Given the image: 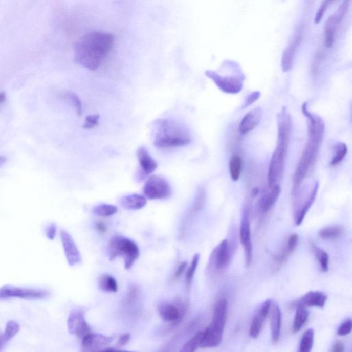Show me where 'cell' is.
<instances>
[{
	"label": "cell",
	"mask_w": 352,
	"mask_h": 352,
	"mask_svg": "<svg viewBox=\"0 0 352 352\" xmlns=\"http://www.w3.org/2000/svg\"><path fill=\"white\" fill-rule=\"evenodd\" d=\"M301 110L308 121V138L305 149L298 162L294 174L293 195L299 191L304 180L307 178L317 163L325 128L323 120L319 116L311 113L307 109V103H305L302 105Z\"/></svg>",
	"instance_id": "1"
},
{
	"label": "cell",
	"mask_w": 352,
	"mask_h": 352,
	"mask_svg": "<svg viewBox=\"0 0 352 352\" xmlns=\"http://www.w3.org/2000/svg\"><path fill=\"white\" fill-rule=\"evenodd\" d=\"M115 39L113 35L93 32L83 36L75 46V61L91 71H96L111 51Z\"/></svg>",
	"instance_id": "2"
},
{
	"label": "cell",
	"mask_w": 352,
	"mask_h": 352,
	"mask_svg": "<svg viewBox=\"0 0 352 352\" xmlns=\"http://www.w3.org/2000/svg\"><path fill=\"white\" fill-rule=\"evenodd\" d=\"M277 145L272 155L268 171L267 181L269 188L279 185L285 171L286 156L293 129V120L285 107L277 115Z\"/></svg>",
	"instance_id": "3"
},
{
	"label": "cell",
	"mask_w": 352,
	"mask_h": 352,
	"mask_svg": "<svg viewBox=\"0 0 352 352\" xmlns=\"http://www.w3.org/2000/svg\"><path fill=\"white\" fill-rule=\"evenodd\" d=\"M154 145L167 149L189 145L191 140L189 134L179 124L170 119H159L155 124Z\"/></svg>",
	"instance_id": "4"
},
{
	"label": "cell",
	"mask_w": 352,
	"mask_h": 352,
	"mask_svg": "<svg viewBox=\"0 0 352 352\" xmlns=\"http://www.w3.org/2000/svg\"><path fill=\"white\" fill-rule=\"evenodd\" d=\"M228 301L219 299L214 308L213 319L209 327L204 331V337L201 347H217L223 339L224 330L227 322Z\"/></svg>",
	"instance_id": "5"
},
{
	"label": "cell",
	"mask_w": 352,
	"mask_h": 352,
	"mask_svg": "<svg viewBox=\"0 0 352 352\" xmlns=\"http://www.w3.org/2000/svg\"><path fill=\"white\" fill-rule=\"evenodd\" d=\"M110 260L122 257L126 270H130L140 257V249L137 243L121 235H115L110 240L109 245Z\"/></svg>",
	"instance_id": "6"
},
{
	"label": "cell",
	"mask_w": 352,
	"mask_h": 352,
	"mask_svg": "<svg viewBox=\"0 0 352 352\" xmlns=\"http://www.w3.org/2000/svg\"><path fill=\"white\" fill-rule=\"evenodd\" d=\"M188 306L182 299H176L173 303H163L159 307L162 319L169 323V328L173 329L183 321L187 313Z\"/></svg>",
	"instance_id": "7"
},
{
	"label": "cell",
	"mask_w": 352,
	"mask_h": 352,
	"mask_svg": "<svg viewBox=\"0 0 352 352\" xmlns=\"http://www.w3.org/2000/svg\"><path fill=\"white\" fill-rule=\"evenodd\" d=\"M144 194L150 200H165L171 197L172 189L169 182L160 175L149 178L144 185Z\"/></svg>",
	"instance_id": "8"
},
{
	"label": "cell",
	"mask_w": 352,
	"mask_h": 352,
	"mask_svg": "<svg viewBox=\"0 0 352 352\" xmlns=\"http://www.w3.org/2000/svg\"><path fill=\"white\" fill-rule=\"evenodd\" d=\"M205 75L213 81L222 92L229 95L239 93L243 88L245 77L242 76H222L213 71L205 72Z\"/></svg>",
	"instance_id": "9"
},
{
	"label": "cell",
	"mask_w": 352,
	"mask_h": 352,
	"mask_svg": "<svg viewBox=\"0 0 352 352\" xmlns=\"http://www.w3.org/2000/svg\"><path fill=\"white\" fill-rule=\"evenodd\" d=\"M49 295V292L43 289L20 288L9 285L0 288V299H8L11 298L28 300L43 299Z\"/></svg>",
	"instance_id": "10"
},
{
	"label": "cell",
	"mask_w": 352,
	"mask_h": 352,
	"mask_svg": "<svg viewBox=\"0 0 352 352\" xmlns=\"http://www.w3.org/2000/svg\"><path fill=\"white\" fill-rule=\"evenodd\" d=\"M68 329L69 333L78 339H83L91 333V327L85 320V312L80 308L73 310L68 319Z\"/></svg>",
	"instance_id": "11"
},
{
	"label": "cell",
	"mask_w": 352,
	"mask_h": 352,
	"mask_svg": "<svg viewBox=\"0 0 352 352\" xmlns=\"http://www.w3.org/2000/svg\"><path fill=\"white\" fill-rule=\"evenodd\" d=\"M239 239L245 249L246 267H249L253 259V245L251 241V223L247 208L244 209L242 215L240 224Z\"/></svg>",
	"instance_id": "12"
},
{
	"label": "cell",
	"mask_w": 352,
	"mask_h": 352,
	"mask_svg": "<svg viewBox=\"0 0 352 352\" xmlns=\"http://www.w3.org/2000/svg\"><path fill=\"white\" fill-rule=\"evenodd\" d=\"M113 340V337L91 333L81 339L82 350L85 352L104 351L109 347Z\"/></svg>",
	"instance_id": "13"
},
{
	"label": "cell",
	"mask_w": 352,
	"mask_h": 352,
	"mask_svg": "<svg viewBox=\"0 0 352 352\" xmlns=\"http://www.w3.org/2000/svg\"><path fill=\"white\" fill-rule=\"evenodd\" d=\"M60 236H61V243L68 263L71 267H75L81 261V253L76 245L75 240L71 234L68 233L65 230H61L60 232Z\"/></svg>",
	"instance_id": "14"
},
{
	"label": "cell",
	"mask_w": 352,
	"mask_h": 352,
	"mask_svg": "<svg viewBox=\"0 0 352 352\" xmlns=\"http://www.w3.org/2000/svg\"><path fill=\"white\" fill-rule=\"evenodd\" d=\"M303 40V32H298L293 41L284 50L281 59V68L284 73H288L293 69L298 49Z\"/></svg>",
	"instance_id": "15"
},
{
	"label": "cell",
	"mask_w": 352,
	"mask_h": 352,
	"mask_svg": "<svg viewBox=\"0 0 352 352\" xmlns=\"http://www.w3.org/2000/svg\"><path fill=\"white\" fill-rule=\"evenodd\" d=\"M272 303L273 302H272L271 299H268L264 301L261 307H259V310H258L254 316L251 327H250V336L253 339H257L259 337L262 327H263L264 322L269 315Z\"/></svg>",
	"instance_id": "16"
},
{
	"label": "cell",
	"mask_w": 352,
	"mask_h": 352,
	"mask_svg": "<svg viewBox=\"0 0 352 352\" xmlns=\"http://www.w3.org/2000/svg\"><path fill=\"white\" fill-rule=\"evenodd\" d=\"M137 157L139 159L140 167H141V179L147 177L150 174L153 173L158 167V163L151 157L145 147H140L137 151Z\"/></svg>",
	"instance_id": "17"
},
{
	"label": "cell",
	"mask_w": 352,
	"mask_h": 352,
	"mask_svg": "<svg viewBox=\"0 0 352 352\" xmlns=\"http://www.w3.org/2000/svg\"><path fill=\"white\" fill-rule=\"evenodd\" d=\"M262 115H263V113L261 108H255L249 112L240 122L239 126L240 133L241 135H247L255 129L261 121Z\"/></svg>",
	"instance_id": "18"
},
{
	"label": "cell",
	"mask_w": 352,
	"mask_h": 352,
	"mask_svg": "<svg viewBox=\"0 0 352 352\" xmlns=\"http://www.w3.org/2000/svg\"><path fill=\"white\" fill-rule=\"evenodd\" d=\"M230 261L229 241L224 239L216 248L213 254V262L215 269L223 270L227 267Z\"/></svg>",
	"instance_id": "19"
},
{
	"label": "cell",
	"mask_w": 352,
	"mask_h": 352,
	"mask_svg": "<svg viewBox=\"0 0 352 352\" xmlns=\"http://www.w3.org/2000/svg\"><path fill=\"white\" fill-rule=\"evenodd\" d=\"M327 297L325 294L319 291H311L306 293L297 301L296 306L303 307H317L323 308L327 301Z\"/></svg>",
	"instance_id": "20"
},
{
	"label": "cell",
	"mask_w": 352,
	"mask_h": 352,
	"mask_svg": "<svg viewBox=\"0 0 352 352\" xmlns=\"http://www.w3.org/2000/svg\"><path fill=\"white\" fill-rule=\"evenodd\" d=\"M270 189L271 191L264 194L259 202V211L263 213H268L274 207L281 193V187L279 185L274 186Z\"/></svg>",
	"instance_id": "21"
},
{
	"label": "cell",
	"mask_w": 352,
	"mask_h": 352,
	"mask_svg": "<svg viewBox=\"0 0 352 352\" xmlns=\"http://www.w3.org/2000/svg\"><path fill=\"white\" fill-rule=\"evenodd\" d=\"M319 181H317L315 185L313 186L309 196L306 198L305 201L304 202L303 205L301 206L299 211L296 213L295 218L296 225H301V223H303L304 218H305L306 215H307V212L309 211L310 209H311L312 206H313L314 203H315L318 191H319Z\"/></svg>",
	"instance_id": "22"
},
{
	"label": "cell",
	"mask_w": 352,
	"mask_h": 352,
	"mask_svg": "<svg viewBox=\"0 0 352 352\" xmlns=\"http://www.w3.org/2000/svg\"><path fill=\"white\" fill-rule=\"evenodd\" d=\"M147 203V199L145 196L139 195V194H130V195L123 196L120 201L121 207L130 211L143 209Z\"/></svg>",
	"instance_id": "23"
},
{
	"label": "cell",
	"mask_w": 352,
	"mask_h": 352,
	"mask_svg": "<svg viewBox=\"0 0 352 352\" xmlns=\"http://www.w3.org/2000/svg\"><path fill=\"white\" fill-rule=\"evenodd\" d=\"M271 337L273 343L279 341L281 329V312L277 303L274 304L272 310Z\"/></svg>",
	"instance_id": "24"
},
{
	"label": "cell",
	"mask_w": 352,
	"mask_h": 352,
	"mask_svg": "<svg viewBox=\"0 0 352 352\" xmlns=\"http://www.w3.org/2000/svg\"><path fill=\"white\" fill-rule=\"evenodd\" d=\"M298 242H299V235L297 234H293V235L290 236L289 239H288L287 244H286L285 247L283 248L281 254H279L275 258L276 262L279 265L283 263L288 259V258L293 254L297 247Z\"/></svg>",
	"instance_id": "25"
},
{
	"label": "cell",
	"mask_w": 352,
	"mask_h": 352,
	"mask_svg": "<svg viewBox=\"0 0 352 352\" xmlns=\"http://www.w3.org/2000/svg\"><path fill=\"white\" fill-rule=\"evenodd\" d=\"M339 25L334 15L328 19L326 23L324 29V43L327 49H330L333 46L335 39L336 30Z\"/></svg>",
	"instance_id": "26"
},
{
	"label": "cell",
	"mask_w": 352,
	"mask_h": 352,
	"mask_svg": "<svg viewBox=\"0 0 352 352\" xmlns=\"http://www.w3.org/2000/svg\"><path fill=\"white\" fill-rule=\"evenodd\" d=\"M206 197H207V195H206L205 188L203 187L198 188L195 201L193 202V205H192L189 214L186 216L185 223H187L190 220V218L191 217L193 214L197 213V212L201 211L203 209L206 203Z\"/></svg>",
	"instance_id": "27"
},
{
	"label": "cell",
	"mask_w": 352,
	"mask_h": 352,
	"mask_svg": "<svg viewBox=\"0 0 352 352\" xmlns=\"http://www.w3.org/2000/svg\"><path fill=\"white\" fill-rule=\"evenodd\" d=\"M140 298V291L139 288L137 285H131L129 288V291L127 292L125 299L123 300V307L127 312L131 311L132 310L135 309V306L137 307L138 305V302L139 301Z\"/></svg>",
	"instance_id": "28"
},
{
	"label": "cell",
	"mask_w": 352,
	"mask_h": 352,
	"mask_svg": "<svg viewBox=\"0 0 352 352\" xmlns=\"http://www.w3.org/2000/svg\"><path fill=\"white\" fill-rule=\"evenodd\" d=\"M242 167H243V161L241 158L237 154L232 156L229 164V173L232 181L234 182L239 181L241 174Z\"/></svg>",
	"instance_id": "29"
},
{
	"label": "cell",
	"mask_w": 352,
	"mask_h": 352,
	"mask_svg": "<svg viewBox=\"0 0 352 352\" xmlns=\"http://www.w3.org/2000/svg\"><path fill=\"white\" fill-rule=\"evenodd\" d=\"M99 286L101 291L106 293H117L119 286L115 278L109 275H103L100 276L99 280Z\"/></svg>",
	"instance_id": "30"
},
{
	"label": "cell",
	"mask_w": 352,
	"mask_h": 352,
	"mask_svg": "<svg viewBox=\"0 0 352 352\" xmlns=\"http://www.w3.org/2000/svg\"><path fill=\"white\" fill-rule=\"evenodd\" d=\"M296 313L293 322V333H297L303 327L309 317V313L306 307L301 305L296 306Z\"/></svg>",
	"instance_id": "31"
},
{
	"label": "cell",
	"mask_w": 352,
	"mask_h": 352,
	"mask_svg": "<svg viewBox=\"0 0 352 352\" xmlns=\"http://www.w3.org/2000/svg\"><path fill=\"white\" fill-rule=\"evenodd\" d=\"M61 97L65 101H67L74 109H75L76 113L78 115L81 116L82 115L83 105H82L81 99H79V96L77 94L72 91H66L61 94Z\"/></svg>",
	"instance_id": "32"
},
{
	"label": "cell",
	"mask_w": 352,
	"mask_h": 352,
	"mask_svg": "<svg viewBox=\"0 0 352 352\" xmlns=\"http://www.w3.org/2000/svg\"><path fill=\"white\" fill-rule=\"evenodd\" d=\"M204 337V331L198 332L193 337L188 340L181 349V352H193L201 347Z\"/></svg>",
	"instance_id": "33"
},
{
	"label": "cell",
	"mask_w": 352,
	"mask_h": 352,
	"mask_svg": "<svg viewBox=\"0 0 352 352\" xmlns=\"http://www.w3.org/2000/svg\"><path fill=\"white\" fill-rule=\"evenodd\" d=\"M315 339V331L313 329L306 330L300 343V352H311L313 349Z\"/></svg>",
	"instance_id": "34"
},
{
	"label": "cell",
	"mask_w": 352,
	"mask_h": 352,
	"mask_svg": "<svg viewBox=\"0 0 352 352\" xmlns=\"http://www.w3.org/2000/svg\"><path fill=\"white\" fill-rule=\"evenodd\" d=\"M348 151L347 146L345 143H339L335 146L333 159L330 161L331 167H337L345 159Z\"/></svg>",
	"instance_id": "35"
},
{
	"label": "cell",
	"mask_w": 352,
	"mask_h": 352,
	"mask_svg": "<svg viewBox=\"0 0 352 352\" xmlns=\"http://www.w3.org/2000/svg\"><path fill=\"white\" fill-rule=\"evenodd\" d=\"M118 208L115 205L101 204L93 208V213L101 217H108L117 213Z\"/></svg>",
	"instance_id": "36"
},
{
	"label": "cell",
	"mask_w": 352,
	"mask_h": 352,
	"mask_svg": "<svg viewBox=\"0 0 352 352\" xmlns=\"http://www.w3.org/2000/svg\"><path fill=\"white\" fill-rule=\"evenodd\" d=\"M311 247L315 253L316 257L319 262L322 271L327 272L329 270V255H328L327 252L317 247L313 242L311 243Z\"/></svg>",
	"instance_id": "37"
},
{
	"label": "cell",
	"mask_w": 352,
	"mask_h": 352,
	"mask_svg": "<svg viewBox=\"0 0 352 352\" xmlns=\"http://www.w3.org/2000/svg\"><path fill=\"white\" fill-rule=\"evenodd\" d=\"M343 230L338 226L328 227L320 230L319 235L322 239L325 240H333L337 239L343 233Z\"/></svg>",
	"instance_id": "38"
},
{
	"label": "cell",
	"mask_w": 352,
	"mask_h": 352,
	"mask_svg": "<svg viewBox=\"0 0 352 352\" xmlns=\"http://www.w3.org/2000/svg\"><path fill=\"white\" fill-rule=\"evenodd\" d=\"M20 327L19 323L15 321H9L6 325L5 332L3 333L4 339L6 343L13 339L19 333Z\"/></svg>",
	"instance_id": "39"
},
{
	"label": "cell",
	"mask_w": 352,
	"mask_h": 352,
	"mask_svg": "<svg viewBox=\"0 0 352 352\" xmlns=\"http://www.w3.org/2000/svg\"><path fill=\"white\" fill-rule=\"evenodd\" d=\"M325 59V53L323 51H318L315 53L313 61L312 62L311 73L313 77H316L319 73L320 67Z\"/></svg>",
	"instance_id": "40"
},
{
	"label": "cell",
	"mask_w": 352,
	"mask_h": 352,
	"mask_svg": "<svg viewBox=\"0 0 352 352\" xmlns=\"http://www.w3.org/2000/svg\"><path fill=\"white\" fill-rule=\"evenodd\" d=\"M200 257H201L200 254H195L193 256L189 269H188L187 275H186V281H187L188 287L191 285L192 281H193L196 269H197L198 263H199Z\"/></svg>",
	"instance_id": "41"
},
{
	"label": "cell",
	"mask_w": 352,
	"mask_h": 352,
	"mask_svg": "<svg viewBox=\"0 0 352 352\" xmlns=\"http://www.w3.org/2000/svg\"><path fill=\"white\" fill-rule=\"evenodd\" d=\"M337 1V0H323V3L321 4V7L319 8L317 14H316L315 18V22L316 24L321 23L328 8Z\"/></svg>",
	"instance_id": "42"
},
{
	"label": "cell",
	"mask_w": 352,
	"mask_h": 352,
	"mask_svg": "<svg viewBox=\"0 0 352 352\" xmlns=\"http://www.w3.org/2000/svg\"><path fill=\"white\" fill-rule=\"evenodd\" d=\"M350 0H343V3L340 6L337 13L335 14V17L338 23L340 24L345 17L346 13L349 7Z\"/></svg>",
	"instance_id": "43"
},
{
	"label": "cell",
	"mask_w": 352,
	"mask_h": 352,
	"mask_svg": "<svg viewBox=\"0 0 352 352\" xmlns=\"http://www.w3.org/2000/svg\"><path fill=\"white\" fill-rule=\"evenodd\" d=\"M100 121L99 115H93L87 116L85 118L84 123V129H92L99 125Z\"/></svg>",
	"instance_id": "44"
},
{
	"label": "cell",
	"mask_w": 352,
	"mask_h": 352,
	"mask_svg": "<svg viewBox=\"0 0 352 352\" xmlns=\"http://www.w3.org/2000/svg\"><path fill=\"white\" fill-rule=\"evenodd\" d=\"M352 329V322L351 320L348 319L345 322L340 325L339 329H338L337 333L339 336H347L351 333Z\"/></svg>",
	"instance_id": "45"
},
{
	"label": "cell",
	"mask_w": 352,
	"mask_h": 352,
	"mask_svg": "<svg viewBox=\"0 0 352 352\" xmlns=\"http://www.w3.org/2000/svg\"><path fill=\"white\" fill-rule=\"evenodd\" d=\"M261 97V93L259 91L253 92L251 94H250L249 96H247V99H246L245 101V104L242 106V108H247L249 106L251 105L252 104L255 103L257 101L258 99Z\"/></svg>",
	"instance_id": "46"
},
{
	"label": "cell",
	"mask_w": 352,
	"mask_h": 352,
	"mask_svg": "<svg viewBox=\"0 0 352 352\" xmlns=\"http://www.w3.org/2000/svg\"><path fill=\"white\" fill-rule=\"evenodd\" d=\"M45 234L48 239L51 240L55 239L56 234H57V225H56L55 223L49 224V225L46 227Z\"/></svg>",
	"instance_id": "47"
},
{
	"label": "cell",
	"mask_w": 352,
	"mask_h": 352,
	"mask_svg": "<svg viewBox=\"0 0 352 352\" xmlns=\"http://www.w3.org/2000/svg\"><path fill=\"white\" fill-rule=\"evenodd\" d=\"M130 340H131V335H130L129 333H125L120 335L116 347L120 348L124 347V346H125L129 343Z\"/></svg>",
	"instance_id": "48"
},
{
	"label": "cell",
	"mask_w": 352,
	"mask_h": 352,
	"mask_svg": "<svg viewBox=\"0 0 352 352\" xmlns=\"http://www.w3.org/2000/svg\"><path fill=\"white\" fill-rule=\"evenodd\" d=\"M187 261H182L180 263L179 267L175 270V273L173 275V279L176 280L179 279L183 275L184 271H185L186 268L187 267Z\"/></svg>",
	"instance_id": "49"
},
{
	"label": "cell",
	"mask_w": 352,
	"mask_h": 352,
	"mask_svg": "<svg viewBox=\"0 0 352 352\" xmlns=\"http://www.w3.org/2000/svg\"><path fill=\"white\" fill-rule=\"evenodd\" d=\"M96 229L101 233H105L107 232V227H106L105 224L102 222H98L96 224Z\"/></svg>",
	"instance_id": "50"
},
{
	"label": "cell",
	"mask_w": 352,
	"mask_h": 352,
	"mask_svg": "<svg viewBox=\"0 0 352 352\" xmlns=\"http://www.w3.org/2000/svg\"><path fill=\"white\" fill-rule=\"evenodd\" d=\"M344 351V346L343 343H337L333 346L332 351L333 352H343Z\"/></svg>",
	"instance_id": "51"
},
{
	"label": "cell",
	"mask_w": 352,
	"mask_h": 352,
	"mask_svg": "<svg viewBox=\"0 0 352 352\" xmlns=\"http://www.w3.org/2000/svg\"><path fill=\"white\" fill-rule=\"evenodd\" d=\"M7 343L5 342V339H4L3 333H0V349L3 347V346Z\"/></svg>",
	"instance_id": "52"
},
{
	"label": "cell",
	"mask_w": 352,
	"mask_h": 352,
	"mask_svg": "<svg viewBox=\"0 0 352 352\" xmlns=\"http://www.w3.org/2000/svg\"><path fill=\"white\" fill-rule=\"evenodd\" d=\"M6 99H7V95L5 93H0V103H3L5 101Z\"/></svg>",
	"instance_id": "53"
},
{
	"label": "cell",
	"mask_w": 352,
	"mask_h": 352,
	"mask_svg": "<svg viewBox=\"0 0 352 352\" xmlns=\"http://www.w3.org/2000/svg\"><path fill=\"white\" fill-rule=\"evenodd\" d=\"M6 162H7V158L4 157V156H0V167L5 165Z\"/></svg>",
	"instance_id": "54"
}]
</instances>
